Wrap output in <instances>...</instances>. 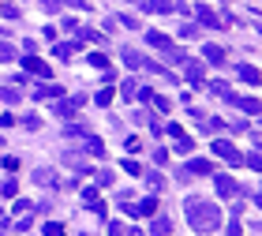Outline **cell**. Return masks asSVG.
I'll list each match as a JSON object with an SVG mask.
<instances>
[{
  "label": "cell",
  "instance_id": "2",
  "mask_svg": "<svg viewBox=\"0 0 262 236\" xmlns=\"http://www.w3.org/2000/svg\"><path fill=\"white\" fill-rule=\"evenodd\" d=\"M75 4H83V0H75Z\"/></svg>",
  "mask_w": 262,
  "mask_h": 236
},
{
  "label": "cell",
  "instance_id": "1",
  "mask_svg": "<svg viewBox=\"0 0 262 236\" xmlns=\"http://www.w3.org/2000/svg\"><path fill=\"white\" fill-rule=\"evenodd\" d=\"M191 221L199 229H213L217 225V210H213V206H203V202H191Z\"/></svg>",
  "mask_w": 262,
  "mask_h": 236
}]
</instances>
